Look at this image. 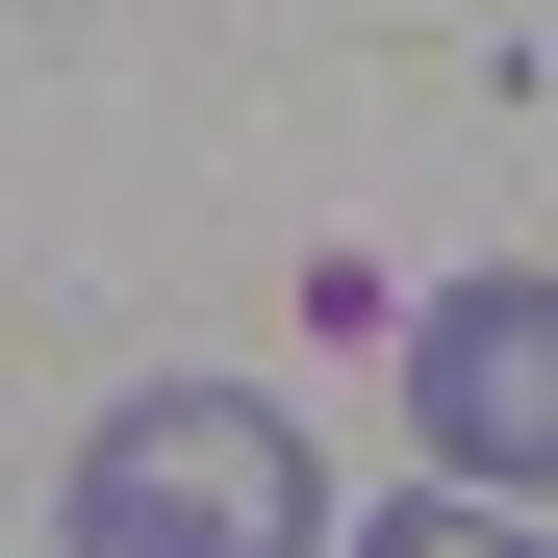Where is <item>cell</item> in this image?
<instances>
[{"label": "cell", "mask_w": 558, "mask_h": 558, "mask_svg": "<svg viewBox=\"0 0 558 558\" xmlns=\"http://www.w3.org/2000/svg\"><path fill=\"white\" fill-rule=\"evenodd\" d=\"M76 558H330V457L279 381H128L76 432Z\"/></svg>", "instance_id": "1"}, {"label": "cell", "mask_w": 558, "mask_h": 558, "mask_svg": "<svg viewBox=\"0 0 558 558\" xmlns=\"http://www.w3.org/2000/svg\"><path fill=\"white\" fill-rule=\"evenodd\" d=\"M407 432L457 508H558V279H432L407 305Z\"/></svg>", "instance_id": "2"}, {"label": "cell", "mask_w": 558, "mask_h": 558, "mask_svg": "<svg viewBox=\"0 0 558 558\" xmlns=\"http://www.w3.org/2000/svg\"><path fill=\"white\" fill-rule=\"evenodd\" d=\"M355 558H533V508H457V483H432V508H381Z\"/></svg>", "instance_id": "3"}]
</instances>
